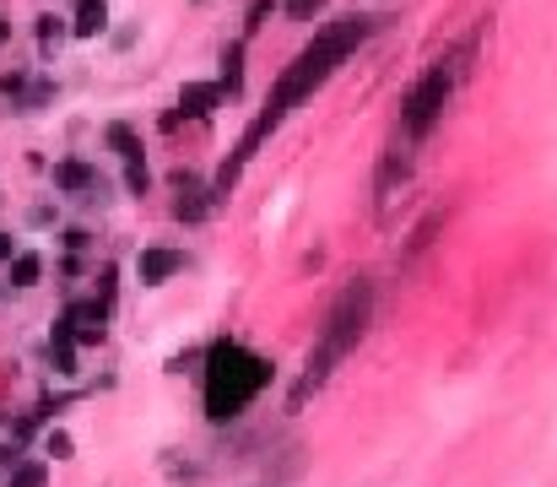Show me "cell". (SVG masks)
Instances as JSON below:
<instances>
[{
    "label": "cell",
    "instance_id": "cell-1",
    "mask_svg": "<svg viewBox=\"0 0 557 487\" xmlns=\"http://www.w3.org/2000/svg\"><path fill=\"white\" fill-rule=\"evenodd\" d=\"M374 28H379L374 17H336V22H325V28L314 33V44H303V49H298V55H293V65H287V71L276 76V87H271V98H265V109L255 114V120H249V130H244V136H238V152H233V163L217 174V195H228V190H233V179L244 174V163L260 152V141L271 136V130L282 125L287 114H293V109H298L303 98H309L314 87H320V82H330V71H336V65L347 60L352 49L363 44V38L374 33Z\"/></svg>",
    "mask_w": 557,
    "mask_h": 487
},
{
    "label": "cell",
    "instance_id": "cell-2",
    "mask_svg": "<svg viewBox=\"0 0 557 487\" xmlns=\"http://www.w3.org/2000/svg\"><path fill=\"white\" fill-rule=\"evenodd\" d=\"M368 314H374V287H368V282L341 287V298L330 304L320 336H314V347H309V358H303V374H298L293 396H287V406H293V412L325 385L330 374H336L341 363L352 358V347H357V341H363V331H368Z\"/></svg>",
    "mask_w": 557,
    "mask_h": 487
},
{
    "label": "cell",
    "instance_id": "cell-3",
    "mask_svg": "<svg viewBox=\"0 0 557 487\" xmlns=\"http://www.w3.org/2000/svg\"><path fill=\"white\" fill-rule=\"evenodd\" d=\"M271 385V363L249 352L244 341H211L206 352V417L211 423H233L260 390Z\"/></svg>",
    "mask_w": 557,
    "mask_h": 487
},
{
    "label": "cell",
    "instance_id": "cell-4",
    "mask_svg": "<svg viewBox=\"0 0 557 487\" xmlns=\"http://www.w3.org/2000/svg\"><path fill=\"white\" fill-rule=\"evenodd\" d=\"M455 76H460L455 60H433L428 71L411 82V92L401 98V125H395V141H401L406 152L444 120V103H449V92H455Z\"/></svg>",
    "mask_w": 557,
    "mask_h": 487
},
{
    "label": "cell",
    "instance_id": "cell-5",
    "mask_svg": "<svg viewBox=\"0 0 557 487\" xmlns=\"http://www.w3.org/2000/svg\"><path fill=\"white\" fill-rule=\"evenodd\" d=\"M217 103H222V82H190V87H184L179 92V109L174 114H168V130H174L179 120H206V114L211 109H217Z\"/></svg>",
    "mask_w": 557,
    "mask_h": 487
},
{
    "label": "cell",
    "instance_id": "cell-6",
    "mask_svg": "<svg viewBox=\"0 0 557 487\" xmlns=\"http://www.w3.org/2000/svg\"><path fill=\"white\" fill-rule=\"evenodd\" d=\"M174 271H184V255L179 249H141V260H136V276H141V287H157V282H168Z\"/></svg>",
    "mask_w": 557,
    "mask_h": 487
},
{
    "label": "cell",
    "instance_id": "cell-7",
    "mask_svg": "<svg viewBox=\"0 0 557 487\" xmlns=\"http://www.w3.org/2000/svg\"><path fill=\"white\" fill-rule=\"evenodd\" d=\"M174 190H179L174 212H179L184 222H201V217H206V206H211V201H206V184L195 179V174H179V179H174Z\"/></svg>",
    "mask_w": 557,
    "mask_h": 487
},
{
    "label": "cell",
    "instance_id": "cell-8",
    "mask_svg": "<svg viewBox=\"0 0 557 487\" xmlns=\"http://www.w3.org/2000/svg\"><path fill=\"white\" fill-rule=\"evenodd\" d=\"M71 331L76 341H103V320H109V304H71Z\"/></svg>",
    "mask_w": 557,
    "mask_h": 487
},
{
    "label": "cell",
    "instance_id": "cell-9",
    "mask_svg": "<svg viewBox=\"0 0 557 487\" xmlns=\"http://www.w3.org/2000/svg\"><path fill=\"white\" fill-rule=\"evenodd\" d=\"M49 352H55L60 374H76V331H71V320H55V331H49Z\"/></svg>",
    "mask_w": 557,
    "mask_h": 487
},
{
    "label": "cell",
    "instance_id": "cell-10",
    "mask_svg": "<svg viewBox=\"0 0 557 487\" xmlns=\"http://www.w3.org/2000/svg\"><path fill=\"white\" fill-rule=\"evenodd\" d=\"M55 184H60V190H71V195H82V190H98V174H92L87 163H60Z\"/></svg>",
    "mask_w": 557,
    "mask_h": 487
},
{
    "label": "cell",
    "instance_id": "cell-11",
    "mask_svg": "<svg viewBox=\"0 0 557 487\" xmlns=\"http://www.w3.org/2000/svg\"><path fill=\"white\" fill-rule=\"evenodd\" d=\"M103 22H109V11H103V0H82V6H76V22H71V33H76V38H92V33H103Z\"/></svg>",
    "mask_w": 557,
    "mask_h": 487
},
{
    "label": "cell",
    "instance_id": "cell-12",
    "mask_svg": "<svg viewBox=\"0 0 557 487\" xmlns=\"http://www.w3.org/2000/svg\"><path fill=\"white\" fill-rule=\"evenodd\" d=\"M103 136H109V147L125 157V163H141V136H136L130 125H119V120H114L109 130H103Z\"/></svg>",
    "mask_w": 557,
    "mask_h": 487
},
{
    "label": "cell",
    "instance_id": "cell-13",
    "mask_svg": "<svg viewBox=\"0 0 557 487\" xmlns=\"http://www.w3.org/2000/svg\"><path fill=\"white\" fill-rule=\"evenodd\" d=\"M244 82V44H228V55H222V92H238Z\"/></svg>",
    "mask_w": 557,
    "mask_h": 487
},
{
    "label": "cell",
    "instance_id": "cell-14",
    "mask_svg": "<svg viewBox=\"0 0 557 487\" xmlns=\"http://www.w3.org/2000/svg\"><path fill=\"white\" fill-rule=\"evenodd\" d=\"M38 276H44V260H38V255H17V260H11V287H33Z\"/></svg>",
    "mask_w": 557,
    "mask_h": 487
},
{
    "label": "cell",
    "instance_id": "cell-15",
    "mask_svg": "<svg viewBox=\"0 0 557 487\" xmlns=\"http://www.w3.org/2000/svg\"><path fill=\"white\" fill-rule=\"evenodd\" d=\"M60 38H65L60 17H38V49H44V55H55V49H60Z\"/></svg>",
    "mask_w": 557,
    "mask_h": 487
},
{
    "label": "cell",
    "instance_id": "cell-16",
    "mask_svg": "<svg viewBox=\"0 0 557 487\" xmlns=\"http://www.w3.org/2000/svg\"><path fill=\"white\" fill-rule=\"evenodd\" d=\"M276 6H282V11H287V17H293V22H309V17H314V11H320V6H325V0H276Z\"/></svg>",
    "mask_w": 557,
    "mask_h": 487
},
{
    "label": "cell",
    "instance_id": "cell-17",
    "mask_svg": "<svg viewBox=\"0 0 557 487\" xmlns=\"http://www.w3.org/2000/svg\"><path fill=\"white\" fill-rule=\"evenodd\" d=\"M38 482H44V466H38V460H33V466H17V471H11V487H38Z\"/></svg>",
    "mask_w": 557,
    "mask_h": 487
},
{
    "label": "cell",
    "instance_id": "cell-18",
    "mask_svg": "<svg viewBox=\"0 0 557 487\" xmlns=\"http://www.w3.org/2000/svg\"><path fill=\"white\" fill-rule=\"evenodd\" d=\"M125 184L130 195H147V163H125Z\"/></svg>",
    "mask_w": 557,
    "mask_h": 487
},
{
    "label": "cell",
    "instance_id": "cell-19",
    "mask_svg": "<svg viewBox=\"0 0 557 487\" xmlns=\"http://www.w3.org/2000/svg\"><path fill=\"white\" fill-rule=\"evenodd\" d=\"M265 11H276V0H255V6H249V22H244V28H249V33H255V28H260V22H265Z\"/></svg>",
    "mask_w": 557,
    "mask_h": 487
},
{
    "label": "cell",
    "instance_id": "cell-20",
    "mask_svg": "<svg viewBox=\"0 0 557 487\" xmlns=\"http://www.w3.org/2000/svg\"><path fill=\"white\" fill-rule=\"evenodd\" d=\"M49 455L65 460V455H71V439H65V433H49Z\"/></svg>",
    "mask_w": 557,
    "mask_h": 487
},
{
    "label": "cell",
    "instance_id": "cell-21",
    "mask_svg": "<svg viewBox=\"0 0 557 487\" xmlns=\"http://www.w3.org/2000/svg\"><path fill=\"white\" fill-rule=\"evenodd\" d=\"M0 260H17L11 255V233H0Z\"/></svg>",
    "mask_w": 557,
    "mask_h": 487
},
{
    "label": "cell",
    "instance_id": "cell-22",
    "mask_svg": "<svg viewBox=\"0 0 557 487\" xmlns=\"http://www.w3.org/2000/svg\"><path fill=\"white\" fill-rule=\"evenodd\" d=\"M6 38H11V28H6V22H0V44H6Z\"/></svg>",
    "mask_w": 557,
    "mask_h": 487
}]
</instances>
